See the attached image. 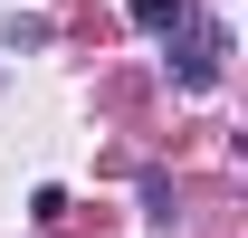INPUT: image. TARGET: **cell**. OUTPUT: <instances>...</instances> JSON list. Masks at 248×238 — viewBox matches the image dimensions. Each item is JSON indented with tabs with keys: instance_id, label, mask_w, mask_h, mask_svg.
Returning <instances> with one entry per match:
<instances>
[{
	"instance_id": "7a4b0ae2",
	"label": "cell",
	"mask_w": 248,
	"mask_h": 238,
	"mask_svg": "<svg viewBox=\"0 0 248 238\" xmlns=\"http://www.w3.org/2000/svg\"><path fill=\"white\" fill-rule=\"evenodd\" d=\"M182 19H191L182 0H134V29H182Z\"/></svg>"
},
{
	"instance_id": "6da1fadb",
	"label": "cell",
	"mask_w": 248,
	"mask_h": 238,
	"mask_svg": "<svg viewBox=\"0 0 248 238\" xmlns=\"http://www.w3.org/2000/svg\"><path fill=\"white\" fill-rule=\"evenodd\" d=\"M219 58H229V29H219V19H191V38L172 48V76H182L191 95H210L219 86Z\"/></svg>"
}]
</instances>
